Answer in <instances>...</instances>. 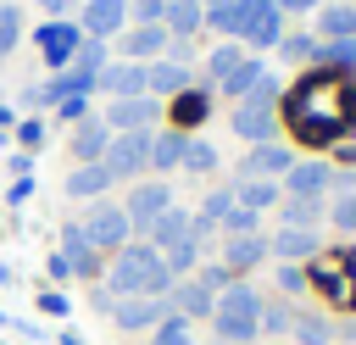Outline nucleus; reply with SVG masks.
I'll return each instance as SVG.
<instances>
[{"instance_id":"nucleus-13","label":"nucleus","mask_w":356,"mask_h":345,"mask_svg":"<svg viewBox=\"0 0 356 345\" xmlns=\"http://www.w3.org/2000/svg\"><path fill=\"white\" fill-rule=\"evenodd\" d=\"M167 300H172V317H184V323H195V317H211V312H217V295H211L200 278L172 284V289H167Z\"/></svg>"},{"instance_id":"nucleus-43","label":"nucleus","mask_w":356,"mask_h":345,"mask_svg":"<svg viewBox=\"0 0 356 345\" xmlns=\"http://www.w3.org/2000/svg\"><path fill=\"white\" fill-rule=\"evenodd\" d=\"M289 323H295L289 306H261V317H256V328H267V334H289Z\"/></svg>"},{"instance_id":"nucleus-29","label":"nucleus","mask_w":356,"mask_h":345,"mask_svg":"<svg viewBox=\"0 0 356 345\" xmlns=\"http://www.w3.org/2000/svg\"><path fill=\"white\" fill-rule=\"evenodd\" d=\"M289 334H295L300 345H334V328H328V317H317V312H295Z\"/></svg>"},{"instance_id":"nucleus-30","label":"nucleus","mask_w":356,"mask_h":345,"mask_svg":"<svg viewBox=\"0 0 356 345\" xmlns=\"http://www.w3.org/2000/svg\"><path fill=\"white\" fill-rule=\"evenodd\" d=\"M317 61L356 78V39H328V45H317Z\"/></svg>"},{"instance_id":"nucleus-28","label":"nucleus","mask_w":356,"mask_h":345,"mask_svg":"<svg viewBox=\"0 0 356 345\" xmlns=\"http://www.w3.org/2000/svg\"><path fill=\"white\" fill-rule=\"evenodd\" d=\"M234 200H239V206H250V211H267V206L278 200V184H273V178H239Z\"/></svg>"},{"instance_id":"nucleus-47","label":"nucleus","mask_w":356,"mask_h":345,"mask_svg":"<svg viewBox=\"0 0 356 345\" xmlns=\"http://www.w3.org/2000/svg\"><path fill=\"white\" fill-rule=\"evenodd\" d=\"M56 111H61V122H83V95H67V100H56Z\"/></svg>"},{"instance_id":"nucleus-49","label":"nucleus","mask_w":356,"mask_h":345,"mask_svg":"<svg viewBox=\"0 0 356 345\" xmlns=\"http://www.w3.org/2000/svg\"><path fill=\"white\" fill-rule=\"evenodd\" d=\"M161 11H167L161 0H139V6H134V17H139V22H161Z\"/></svg>"},{"instance_id":"nucleus-59","label":"nucleus","mask_w":356,"mask_h":345,"mask_svg":"<svg viewBox=\"0 0 356 345\" xmlns=\"http://www.w3.org/2000/svg\"><path fill=\"white\" fill-rule=\"evenodd\" d=\"M161 6H172V0H161Z\"/></svg>"},{"instance_id":"nucleus-23","label":"nucleus","mask_w":356,"mask_h":345,"mask_svg":"<svg viewBox=\"0 0 356 345\" xmlns=\"http://www.w3.org/2000/svg\"><path fill=\"white\" fill-rule=\"evenodd\" d=\"M145 89H150V100L184 95V89H189V72H184L178 61H150V67H145Z\"/></svg>"},{"instance_id":"nucleus-38","label":"nucleus","mask_w":356,"mask_h":345,"mask_svg":"<svg viewBox=\"0 0 356 345\" xmlns=\"http://www.w3.org/2000/svg\"><path fill=\"white\" fill-rule=\"evenodd\" d=\"M312 223H317V200L289 195V200H284V228H312Z\"/></svg>"},{"instance_id":"nucleus-17","label":"nucleus","mask_w":356,"mask_h":345,"mask_svg":"<svg viewBox=\"0 0 356 345\" xmlns=\"http://www.w3.org/2000/svg\"><path fill=\"white\" fill-rule=\"evenodd\" d=\"M189 223H195L189 211H178V206H167V211H161V217H156V223L145 228V245H150V250H172L178 239H189Z\"/></svg>"},{"instance_id":"nucleus-31","label":"nucleus","mask_w":356,"mask_h":345,"mask_svg":"<svg viewBox=\"0 0 356 345\" xmlns=\"http://www.w3.org/2000/svg\"><path fill=\"white\" fill-rule=\"evenodd\" d=\"M256 83H261V61H250V56H245V61H239V67H234V72L222 78V89H228L234 100H245V95L256 89Z\"/></svg>"},{"instance_id":"nucleus-16","label":"nucleus","mask_w":356,"mask_h":345,"mask_svg":"<svg viewBox=\"0 0 356 345\" xmlns=\"http://www.w3.org/2000/svg\"><path fill=\"white\" fill-rule=\"evenodd\" d=\"M95 256H100V250L89 245L83 223H67V228H61V262L72 267V278H89V273H95Z\"/></svg>"},{"instance_id":"nucleus-27","label":"nucleus","mask_w":356,"mask_h":345,"mask_svg":"<svg viewBox=\"0 0 356 345\" xmlns=\"http://www.w3.org/2000/svg\"><path fill=\"white\" fill-rule=\"evenodd\" d=\"M317 33L323 39H356V6H323L317 11Z\"/></svg>"},{"instance_id":"nucleus-9","label":"nucleus","mask_w":356,"mask_h":345,"mask_svg":"<svg viewBox=\"0 0 356 345\" xmlns=\"http://www.w3.org/2000/svg\"><path fill=\"white\" fill-rule=\"evenodd\" d=\"M273 128H278V111H273L267 100H239V106H234V134H239L245 145H267Z\"/></svg>"},{"instance_id":"nucleus-48","label":"nucleus","mask_w":356,"mask_h":345,"mask_svg":"<svg viewBox=\"0 0 356 345\" xmlns=\"http://www.w3.org/2000/svg\"><path fill=\"white\" fill-rule=\"evenodd\" d=\"M200 284H206L211 295H217V289H228V267H222V262H217V267H200Z\"/></svg>"},{"instance_id":"nucleus-36","label":"nucleus","mask_w":356,"mask_h":345,"mask_svg":"<svg viewBox=\"0 0 356 345\" xmlns=\"http://www.w3.org/2000/svg\"><path fill=\"white\" fill-rule=\"evenodd\" d=\"M150 345H195V328L184 317H167L161 328H150Z\"/></svg>"},{"instance_id":"nucleus-7","label":"nucleus","mask_w":356,"mask_h":345,"mask_svg":"<svg viewBox=\"0 0 356 345\" xmlns=\"http://www.w3.org/2000/svg\"><path fill=\"white\" fill-rule=\"evenodd\" d=\"M306 284H317L323 295H334V306H350L356 312V256H323Z\"/></svg>"},{"instance_id":"nucleus-5","label":"nucleus","mask_w":356,"mask_h":345,"mask_svg":"<svg viewBox=\"0 0 356 345\" xmlns=\"http://www.w3.org/2000/svg\"><path fill=\"white\" fill-rule=\"evenodd\" d=\"M83 234H89L95 250H122V245L134 239V223H128V211H122L117 200H95L89 217H83Z\"/></svg>"},{"instance_id":"nucleus-54","label":"nucleus","mask_w":356,"mask_h":345,"mask_svg":"<svg viewBox=\"0 0 356 345\" xmlns=\"http://www.w3.org/2000/svg\"><path fill=\"white\" fill-rule=\"evenodd\" d=\"M39 6H44V11H50V17H61V11H67V6H72V0H39Z\"/></svg>"},{"instance_id":"nucleus-56","label":"nucleus","mask_w":356,"mask_h":345,"mask_svg":"<svg viewBox=\"0 0 356 345\" xmlns=\"http://www.w3.org/2000/svg\"><path fill=\"white\" fill-rule=\"evenodd\" d=\"M339 156H345V161H356V145H345V150H339Z\"/></svg>"},{"instance_id":"nucleus-8","label":"nucleus","mask_w":356,"mask_h":345,"mask_svg":"<svg viewBox=\"0 0 356 345\" xmlns=\"http://www.w3.org/2000/svg\"><path fill=\"white\" fill-rule=\"evenodd\" d=\"M33 45H39V56H44V61H50V67L61 72V67H67V61L78 56V45H83V28H78V22H61V17H56V22H44V28L33 33Z\"/></svg>"},{"instance_id":"nucleus-53","label":"nucleus","mask_w":356,"mask_h":345,"mask_svg":"<svg viewBox=\"0 0 356 345\" xmlns=\"http://www.w3.org/2000/svg\"><path fill=\"white\" fill-rule=\"evenodd\" d=\"M317 0H278V11H312Z\"/></svg>"},{"instance_id":"nucleus-37","label":"nucleus","mask_w":356,"mask_h":345,"mask_svg":"<svg viewBox=\"0 0 356 345\" xmlns=\"http://www.w3.org/2000/svg\"><path fill=\"white\" fill-rule=\"evenodd\" d=\"M178 167H189V172H211V167H217V150H211L206 139H189V145H184V161H178Z\"/></svg>"},{"instance_id":"nucleus-50","label":"nucleus","mask_w":356,"mask_h":345,"mask_svg":"<svg viewBox=\"0 0 356 345\" xmlns=\"http://www.w3.org/2000/svg\"><path fill=\"white\" fill-rule=\"evenodd\" d=\"M28 195H33V178H28V172H17V184H11V206H22Z\"/></svg>"},{"instance_id":"nucleus-14","label":"nucleus","mask_w":356,"mask_h":345,"mask_svg":"<svg viewBox=\"0 0 356 345\" xmlns=\"http://www.w3.org/2000/svg\"><path fill=\"white\" fill-rule=\"evenodd\" d=\"M295 167V156L284 150V145H256V150H245V161H239V178H273V172H289Z\"/></svg>"},{"instance_id":"nucleus-25","label":"nucleus","mask_w":356,"mask_h":345,"mask_svg":"<svg viewBox=\"0 0 356 345\" xmlns=\"http://www.w3.org/2000/svg\"><path fill=\"white\" fill-rule=\"evenodd\" d=\"M161 45H167V28H161V22H139V28L122 39L128 61H150V56H161Z\"/></svg>"},{"instance_id":"nucleus-19","label":"nucleus","mask_w":356,"mask_h":345,"mask_svg":"<svg viewBox=\"0 0 356 345\" xmlns=\"http://www.w3.org/2000/svg\"><path fill=\"white\" fill-rule=\"evenodd\" d=\"M267 262V239L261 234H228V250H222V267L228 273H250Z\"/></svg>"},{"instance_id":"nucleus-45","label":"nucleus","mask_w":356,"mask_h":345,"mask_svg":"<svg viewBox=\"0 0 356 345\" xmlns=\"http://www.w3.org/2000/svg\"><path fill=\"white\" fill-rule=\"evenodd\" d=\"M39 312H44V317H67L72 306H67V295H61V289H39Z\"/></svg>"},{"instance_id":"nucleus-4","label":"nucleus","mask_w":356,"mask_h":345,"mask_svg":"<svg viewBox=\"0 0 356 345\" xmlns=\"http://www.w3.org/2000/svg\"><path fill=\"white\" fill-rule=\"evenodd\" d=\"M167 317H172V300L167 295H122V300H111V323L122 334H150Z\"/></svg>"},{"instance_id":"nucleus-1","label":"nucleus","mask_w":356,"mask_h":345,"mask_svg":"<svg viewBox=\"0 0 356 345\" xmlns=\"http://www.w3.org/2000/svg\"><path fill=\"white\" fill-rule=\"evenodd\" d=\"M284 117H289V134L300 145H334V139H345L356 128V78L334 72V67L306 72L284 95Z\"/></svg>"},{"instance_id":"nucleus-60","label":"nucleus","mask_w":356,"mask_h":345,"mask_svg":"<svg viewBox=\"0 0 356 345\" xmlns=\"http://www.w3.org/2000/svg\"><path fill=\"white\" fill-rule=\"evenodd\" d=\"M0 317H6V312H0Z\"/></svg>"},{"instance_id":"nucleus-11","label":"nucleus","mask_w":356,"mask_h":345,"mask_svg":"<svg viewBox=\"0 0 356 345\" xmlns=\"http://www.w3.org/2000/svg\"><path fill=\"white\" fill-rule=\"evenodd\" d=\"M100 122H106L111 134H139V128H150V122H156V100H150V95H134V100H111Z\"/></svg>"},{"instance_id":"nucleus-33","label":"nucleus","mask_w":356,"mask_h":345,"mask_svg":"<svg viewBox=\"0 0 356 345\" xmlns=\"http://www.w3.org/2000/svg\"><path fill=\"white\" fill-rule=\"evenodd\" d=\"M239 61H245V50H239V45H217V50L206 56V78H211V83H222Z\"/></svg>"},{"instance_id":"nucleus-57","label":"nucleus","mask_w":356,"mask_h":345,"mask_svg":"<svg viewBox=\"0 0 356 345\" xmlns=\"http://www.w3.org/2000/svg\"><path fill=\"white\" fill-rule=\"evenodd\" d=\"M6 122H11V111H6V106H0V128H6Z\"/></svg>"},{"instance_id":"nucleus-32","label":"nucleus","mask_w":356,"mask_h":345,"mask_svg":"<svg viewBox=\"0 0 356 345\" xmlns=\"http://www.w3.org/2000/svg\"><path fill=\"white\" fill-rule=\"evenodd\" d=\"M67 67H78V72L100 78V67H106V39H89V33H83V45H78V56H72Z\"/></svg>"},{"instance_id":"nucleus-40","label":"nucleus","mask_w":356,"mask_h":345,"mask_svg":"<svg viewBox=\"0 0 356 345\" xmlns=\"http://www.w3.org/2000/svg\"><path fill=\"white\" fill-rule=\"evenodd\" d=\"M17 33H22V11L17 6H0V56L17 50Z\"/></svg>"},{"instance_id":"nucleus-15","label":"nucleus","mask_w":356,"mask_h":345,"mask_svg":"<svg viewBox=\"0 0 356 345\" xmlns=\"http://www.w3.org/2000/svg\"><path fill=\"white\" fill-rule=\"evenodd\" d=\"M284 184H289V195H300V200H317V195L334 184V167H328V161H295V167L284 172Z\"/></svg>"},{"instance_id":"nucleus-18","label":"nucleus","mask_w":356,"mask_h":345,"mask_svg":"<svg viewBox=\"0 0 356 345\" xmlns=\"http://www.w3.org/2000/svg\"><path fill=\"white\" fill-rule=\"evenodd\" d=\"M323 245H317V234L312 228H278L273 239H267V256H278V262H306V256H317Z\"/></svg>"},{"instance_id":"nucleus-41","label":"nucleus","mask_w":356,"mask_h":345,"mask_svg":"<svg viewBox=\"0 0 356 345\" xmlns=\"http://www.w3.org/2000/svg\"><path fill=\"white\" fill-rule=\"evenodd\" d=\"M278 50H284V61H312V56H317V39L289 33V39H278Z\"/></svg>"},{"instance_id":"nucleus-10","label":"nucleus","mask_w":356,"mask_h":345,"mask_svg":"<svg viewBox=\"0 0 356 345\" xmlns=\"http://www.w3.org/2000/svg\"><path fill=\"white\" fill-rule=\"evenodd\" d=\"M145 67H150V61H117V67H100L95 89H106L111 100H134V95H150V89H145Z\"/></svg>"},{"instance_id":"nucleus-22","label":"nucleus","mask_w":356,"mask_h":345,"mask_svg":"<svg viewBox=\"0 0 356 345\" xmlns=\"http://www.w3.org/2000/svg\"><path fill=\"white\" fill-rule=\"evenodd\" d=\"M122 17H128L122 0H89V6H83V33H89V39H111V33L122 28Z\"/></svg>"},{"instance_id":"nucleus-2","label":"nucleus","mask_w":356,"mask_h":345,"mask_svg":"<svg viewBox=\"0 0 356 345\" xmlns=\"http://www.w3.org/2000/svg\"><path fill=\"white\" fill-rule=\"evenodd\" d=\"M172 289V273L161 262V250H150L145 239H128L122 250H111V273H106V295L122 300V295H167Z\"/></svg>"},{"instance_id":"nucleus-55","label":"nucleus","mask_w":356,"mask_h":345,"mask_svg":"<svg viewBox=\"0 0 356 345\" xmlns=\"http://www.w3.org/2000/svg\"><path fill=\"white\" fill-rule=\"evenodd\" d=\"M61 345H83V334L78 328H61Z\"/></svg>"},{"instance_id":"nucleus-39","label":"nucleus","mask_w":356,"mask_h":345,"mask_svg":"<svg viewBox=\"0 0 356 345\" xmlns=\"http://www.w3.org/2000/svg\"><path fill=\"white\" fill-rule=\"evenodd\" d=\"M172 100H178V106H172V111H178V122L206 117V89H184V95H172Z\"/></svg>"},{"instance_id":"nucleus-26","label":"nucleus","mask_w":356,"mask_h":345,"mask_svg":"<svg viewBox=\"0 0 356 345\" xmlns=\"http://www.w3.org/2000/svg\"><path fill=\"white\" fill-rule=\"evenodd\" d=\"M200 22H206V6H200V0H172V6L161 11V28H167V33H195Z\"/></svg>"},{"instance_id":"nucleus-34","label":"nucleus","mask_w":356,"mask_h":345,"mask_svg":"<svg viewBox=\"0 0 356 345\" xmlns=\"http://www.w3.org/2000/svg\"><path fill=\"white\" fill-rule=\"evenodd\" d=\"M161 262H167V273L178 278V273H189L195 262H200V239H178L172 250H161Z\"/></svg>"},{"instance_id":"nucleus-21","label":"nucleus","mask_w":356,"mask_h":345,"mask_svg":"<svg viewBox=\"0 0 356 345\" xmlns=\"http://www.w3.org/2000/svg\"><path fill=\"white\" fill-rule=\"evenodd\" d=\"M184 145H189L184 128H150V167L156 172H172L184 161Z\"/></svg>"},{"instance_id":"nucleus-35","label":"nucleus","mask_w":356,"mask_h":345,"mask_svg":"<svg viewBox=\"0 0 356 345\" xmlns=\"http://www.w3.org/2000/svg\"><path fill=\"white\" fill-rule=\"evenodd\" d=\"M234 211V189H217V195H206V206L195 211V223H206V228H217L222 217Z\"/></svg>"},{"instance_id":"nucleus-3","label":"nucleus","mask_w":356,"mask_h":345,"mask_svg":"<svg viewBox=\"0 0 356 345\" xmlns=\"http://www.w3.org/2000/svg\"><path fill=\"white\" fill-rule=\"evenodd\" d=\"M256 317H261V295H256L250 284H228V289H217V312H211L217 339H228V345H250Z\"/></svg>"},{"instance_id":"nucleus-51","label":"nucleus","mask_w":356,"mask_h":345,"mask_svg":"<svg viewBox=\"0 0 356 345\" xmlns=\"http://www.w3.org/2000/svg\"><path fill=\"white\" fill-rule=\"evenodd\" d=\"M17 134H22V145H28V150H33V145H39V139H44V128H39V122H33V117H28V122H22V128H17Z\"/></svg>"},{"instance_id":"nucleus-46","label":"nucleus","mask_w":356,"mask_h":345,"mask_svg":"<svg viewBox=\"0 0 356 345\" xmlns=\"http://www.w3.org/2000/svg\"><path fill=\"white\" fill-rule=\"evenodd\" d=\"M334 228H350L356 234V195H339L334 200Z\"/></svg>"},{"instance_id":"nucleus-12","label":"nucleus","mask_w":356,"mask_h":345,"mask_svg":"<svg viewBox=\"0 0 356 345\" xmlns=\"http://www.w3.org/2000/svg\"><path fill=\"white\" fill-rule=\"evenodd\" d=\"M167 206H172V189H167V184L156 178V184H139V189L128 195V206H122V211H128V223H134V228L145 234V228H150V223H156V217H161Z\"/></svg>"},{"instance_id":"nucleus-58","label":"nucleus","mask_w":356,"mask_h":345,"mask_svg":"<svg viewBox=\"0 0 356 345\" xmlns=\"http://www.w3.org/2000/svg\"><path fill=\"white\" fill-rule=\"evenodd\" d=\"M200 6H206V11H211V6H228V0H200Z\"/></svg>"},{"instance_id":"nucleus-20","label":"nucleus","mask_w":356,"mask_h":345,"mask_svg":"<svg viewBox=\"0 0 356 345\" xmlns=\"http://www.w3.org/2000/svg\"><path fill=\"white\" fill-rule=\"evenodd\" d=\"M106 145H111V128H106L100 117H83V122L72 128V156H78V167H83V161H100Z\"/></svg>"},{"instance_id":"nucleus-52","label":"nucleus","mask_w":356,"mask_h":345,"mask_svg":"<svg viewBox=\"0 0 356 345\" xmlns=\"http://www.w3.org/2000/svg\"><path fill=\"white\" fill-rule=\"evenodd\" d=\"M44 267H50V278H72V267H67V262H61V250H56V256H50V262H44Z\"/></svg>"},{"instance_id":"nucleus-42","label":"nucleus","mask_w":356,"mask_h":345,"mask_svg":"<svg viewBox=\"0 0 356 345\" xmlns=\"http://www.w3.org/2000/svg\"><path fill=\"white\" fill-rule=\"evenodd\" d=\"M273 278H278V289H284V295H300V289H312V284H306V267H295V262L273 267Z\"/></svg>"},{"instance_id":"nucleus-24","label":"nucleus","mask_w":356,"mask_h":345,"mask_svg":"<svg viewBox=\"0 0 356 345\" xmlns=\"http://www.w3.org/2000/svg\"><path fill=\"white\" fill-rule=\"evenodd\" d=\"M111 189V172L100 167V161H83V167H72V178H67V195L72 200H100Z\"/></svg>"},{"instance_id":"nucleus-44","label":"nucleus","mask_w":356,"mask_h":345,"mask_svg":"<svg viewBox=\"0 0 356 345\" xmlns=\"http://www.w3.org/2000/svg\"><path fill=\"white\" fill-rule=\"evenodd\" d=\"M222 228H228V234H256V211H250V206H239V200H234V211H228V217H222Z\"/></svg>"},{"instance_id":"nucleus-6","label":"nucleus","mask_w":356,"mask_h":345,"mask_svg":"<svg viewBox=\"0 0 356 345\" xmlns=\"http://www.w3.org/2000/svg\"><path fill=\"white\" fill-rule=\"evenodd\" d=\"M100 167H106L111 178H134V172H145V167H150V128H139V134H111Z\"/></svg>"}]
</instances>
